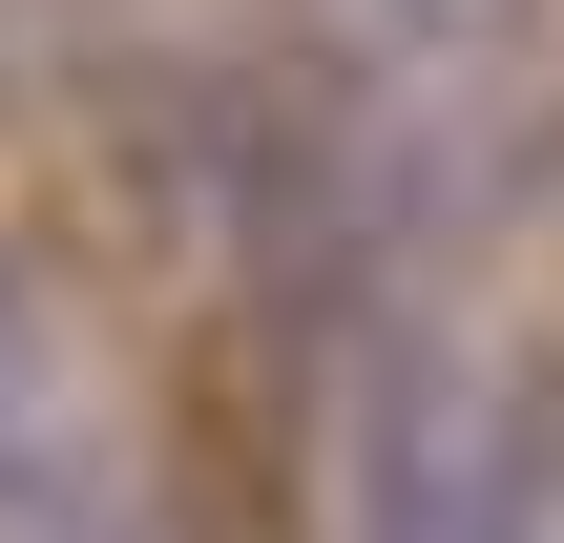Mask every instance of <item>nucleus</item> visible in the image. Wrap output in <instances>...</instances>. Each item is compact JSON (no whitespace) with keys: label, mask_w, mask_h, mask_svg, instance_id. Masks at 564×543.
Segmentation results:
<instances>
[{"label":"nucleus","mask_w":564,"mask_h":543,"mask_svg":"<svg viewBox=\"0 0 564 543\" xmlns=\"http://www.w3.org/2000/svg\"><path fill=\"white\" fill-rule=\"evenodd\" d=\"M335 543H544V439L502 419L481 356L398 335L335 419Z\"/></svg>","instance_id":"obj_1"},{"label":"nucleus","mask_w":564,"mask_h":543,"mask_svg":"<svg viewBox=\"0 0 564 543\" xmlns=\"http://www.w3.org/2000/svg\"><path fill=\"white\" fill-rule=\"evenodd\" d=\"M42 481H84V419H63V314L0 251V502H42Z\"/></svg>","instance_id":"obj_2"},{"label":"nucleus","mask_w":564,"mask_h":543,"mask_svg":"<svg viewBox=\"0 0 564 543\" xmlns=\"http://www.w3.org/2000/svg\"><path fill=\"white\" fill-rule=\"evenodd\" d=\"M523 0H293V42L314 63H356V84H440V63H481Z\"/></svg>","instance_id":"obj_3"},{"label":"nucleus","mask_w":564,"mask_h":543,"mask_svg":"<svg viewBox=\"0 0 564 543\" xmlns=\"http://www.w3.org/2000/svg\"><path fill=\"white\" fill-rule=\"evenodd\" d=\"M0 543H147V523H126V481L84 460V481H42V502H0Z\"/></svg>","instance_id":"obj_4"},{"label":"nucleus","mask_w":564,"mask_h":543,"mask_svg":"<svg viewBox=\"0 0 564 543\" xmlns=\"http://www.w3.org/2000/svg\"><path fill=\"white\" fill-rule=\"evenodd\" d=\"M544 188H564V105H544Z\"/></svg>","instance_id":"obj_5"}]
</instances>
